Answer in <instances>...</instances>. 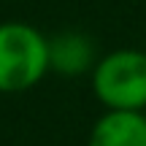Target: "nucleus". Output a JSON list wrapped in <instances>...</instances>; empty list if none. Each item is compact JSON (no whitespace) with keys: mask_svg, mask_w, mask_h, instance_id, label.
<instances>
[{"mask_svg":"<svg viewBox=\"0 0 146 146\" xmlns=\"http://www.w3.org/2000/svg\"><path fill=\"white\" fill-rule=\"evenodd\" d=\"M95 62V46L84 33H57L49 38V70L78 76Z\"/></svg>","mask_w":146,"mask_h":146,"instance_id":"obj_4","label":"nucleus"},{"mask_svg":"<svg viewBox=\"0 0 146 146\" xmlns=\"http://www.w3.org/2000/svg\"><path fill=\"white\" fill-rule=\"evenodd\" d=\"M87 146H146V114L106 111L95 122Z\"/></svg>","mask_w":146,"mask_h":146,"instance_id":"obj_3","label":"nucleus"},{"mask_svg":"<svg viewBox=\"0 0 146 146\" xmlns=\"http://www.w3.org/2000/svg\"><path fill=\"white\" fill-rule=\"evenodd\" d=\"M49 73V38L27 22H0V92L33 89Z\"/></svg>","mask_w":146,"mask_h":146,"instance_id":"obj_1","label":"nucleus"},{"mask_svg":"<svg viewBox=\"0 0 146 146\" xmlns=\"http://www.w3.org/2000/svg\"><path fill=\"white\" fill-rule=\"evenodd\" d=\"M92 92L108 111H143L146 52L116 49L100 57L92 70Z\"/></svg>","mask_w":146,"mask_h":146,"instance_id":"obj_2","label":"nucleus"}]
</instances>
